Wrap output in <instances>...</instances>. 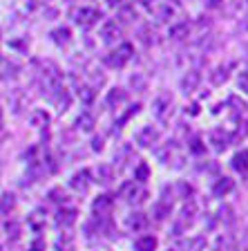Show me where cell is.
<instances>
[{
  "instance_id": "cb8c5ba5",
  "label": "cell",
  "mask_w": 248,
  "mask_h": 251,
  "mask_svg": "<svg viewBox=\"0 0 248 251\" xmlns=\"http://www.w3.org/2000/svg\"><path fill=\"white\" fill-rule=\"evenodd\" d=\"M11 209H14V195L5 193V195H2V215H9Z\"/></svg>"
},
{
  "instance_id": "8992f818",
  "label": "cell",
  "mask_w": 248,
  "mask_h": 251,
  "mask_svg": "<svg viewBox=\"0 0 248 251\" xmlns=\"http://www.w3.org/2000/svg\"><path fill=\"white\" fill-rule=\"evenodd\" d=\"M121 36V27L116 25V21H108L103 25V29H101V41L105 43V45H112V43H116Z\"/></svg>"
},
{
  "instance_id": "4dcf8cb0",
  "label": "cell",
  "mask_w": 248,
  "mask_h": 251,
  "mask_svg": "<svg viewBox=\"0 0 248 251\" xmlns=\"http://www.w3.org/2000/svg\"><path fill=\"white\" fill-rule=\"evenodd\" d=\"M123 0H108V5H112V7H116V5H121Z\"/></svg>"
},
{
  "instance_id": "83f0119b",
  "label": "cell",
  "mask_w": 248,
  "mask_h": 251,
  "mask_svg": "<svg viewBox=\"0 0 248 251\" xmlns=\"http://www.w3.org/2000/svg\"><path fill=\"white\" fill-rule=\"evenodd\" d=\"M47 119H49V117H47L45 112H36V115L31 117V124H34V126H38V121H45V124H47Z\"/></svg>"
},
{
  "instance_id": "4fadbf2b",
  "label": "cell",
  "mask_w": 248,
  "mask_h": 251,
  "mask_svg": "<svg viewBox=\"0 0 248 251\" xmlns=\"http://www.w3.org/2000/svg\"><path fill=\"white\" fill-rule=\"evenodd\" d=\"M157 249V238L155 235H141L135 240V251H155Z\"/></svg>"
},
{
  "instance_id": "2e32d148",
  "label": "cell",
  "mask_w": 248,
  "mask_h": 251,
  "mask_svg": "<svg viewBox=\"0 0 248 251\" xmlns=\"http://www.w3.org/2000/svg\"><path fill=\"white\" fill-rule=\"evenodd\" d=\"M128 226L132 231H141V229H145V226H148V218H145L143 213H132L128 218Z\"/></svg>"
},
{
  "instance_id": "9c48e42d",
  "label": "cell",
  "mask_w": 248,
  "mask_h": 251,
  "mask_svg": "<svg viewBox=\"0 0 248 251\" xmlns=\"http://www.w3.org/2000/svg\"><path fill=\"white\" fill-rule=\"evenodd\" d=\"M76 215H78L76 209H61L56 213V226H61V229H69V226L76 222Z\"/></svg>"
},
{
  "instance_id": "d4e9b609",
  "label": "cell",
  "mask_w": 248,
  "mask_h": 251,
  "mask_svg": "<svg viewBox=\"0 0 248 251\" xmlns=\"http://www.w3.org/2000/svg\"><path fill=\"white\" fill-rule=\"evenodd\" d=\"M188 31V23H181V25H177V27H172L170 29V36L172 38H181V34H186Z\"/></svg>"
},
{
  "instance_id": "ac0fdd59",
  "label": "cell",
  "mask_w": 248,
  "mask_h": 251,
  "mask_svg": "<svg viewBox=\"0 0 248 251\" xmlns=\"http://www.w3.org/2000/svg\"><path fill=\"white\" fill-rule=\"evenodd\" d=\"M76 126L81 128V130L90 132L94 128V117L90 115V112H81V115H78V119H76Z\"/></svg>"
},
{
  "instance_id": "d6986e66",
  "label": "cell",
  "mask_w": 248,
  "mask_h": 251,
  "mask_svg": "<svg viewBox=\"0 0 248 251\" xmlns=\"http://www.w3.org/2000/svg\"><path fill=\"white\" fill-rule=\"evenodd\" d=\"M58 251H74V238L69 233H61V238L56 240Z\"/></svg>"
},
{
  "instance_id": "f1b7e54d",
  "label": "cell",
  "mask_w": 248,
  "mask_h": 251,
  "mask_svg": "<svg viewBox=\"0 0 248 251\" xmlns=\"http://www.w3.org/2000/svg\"><path fill=\"white\" fill-rule=\"evenodd\" d=\"M212 251H224V238H217V242H215V249Z\"/></svg>"
},
{
  "instance_id": "1f68e13d",
  "label": "cell",
  "mask_w": 248,
  "mask_h": 251,
  "mask_svg": "<svg viewBox=\"0 0 248 251\" xmlns=\"http://www.w3.org/2000/svg\"><path fill=\"white\" fill-rule=\"evenodd\" d=\"M210 7H217V0H210Z\"/></svg>"
},
{
  "instance_id": "e0dca14e",
  "label": "cell",
  "mask_w": 248,
  "mask_h": 251,
  "mask_svg": "<svg viewBox=\"0 0 248 251\" xmlns=\"http://www.w3.org/2000/svg\"><path fill=\"white\" fill-rule=\"evenodd\" d=\"M112 177H114V173H112V168H110L108 164H101V166L96 168V182H101V184L108 186V184L112 182Z\"/></svg>"
},
{
  "instance_id": "7402d4cb",
  "label": "cell",
  "mask_w": 248,
  "mask_h": 251,
  "mask_svg": "<svg viewBox=\"0 0 248 251\" xmlns=\"http://www.w3.org/2000/svg\"><path fill=\"white\" fill-rule=\"evenodd\" d=\"M148 175H150V168H148V164H145V162H141L139 166H136V171H135V179L145 182V179H148Z\"/></svg>"
},
{
  "instance_id": "30bf717a",
  "label": "cell",
  "mask_w": 248,
  "mask_h": 251,
  "mask_svg": "<svg viewBox=\"0 0 248 251\" xmlns=\"http://www.w3.org/2000/svg\"><path fill=\"white\" fill-rule=\"evenodd\" d=\"M170 105H172V99L170 97H159V99L155 101V105H152V112H155L157 119H165L168 117V112H170Z\"/></svg>"
},
{
  "instance_id": "5bb4252c",
  "label": "cell",
  "mask_w": 248,
  "mask_h": 251,
  "mask_svg": "<svg viewBox=\"0 0 248 251\" xmlns=\"http://www.w3.org/2000/svg\"><path fill=\"white\" fill-rule=\"evenodd\" d=\"M233 168L237 173H242V175H246L248 173V151H242L233 157Z\"/></svg>"
},
{
  "instance_id": "d6a6232c",
  "label": "cell",
  "mask_w": 248,
  "mask_h": 251,
  "mask_svg": "<svg viewBox=\"0 0 248 251\" xmlns=\"http://www.w3.org/2000/svg\"><path fill=\"white\" fill-rule=\"evenodd\" d=\"M145 2H148V0H145Z\"/></svg>"
},
{
  "instance_id": "7c38bea8",
  "label": "cell",
  "mask_w": 248,
  "mask_h": 251,
  "mask_svg": "<svg viewBox=\"0 0 248 251\" xmlns=\"http://www.w3.org/2000/svg\"><path fill=\"white\" fill-rule=\"evenodd\" d=\"M197 85H199V72H195V70H192V72H188L186 76L181 78V90H183L186 94L195 92Z\"/></svg>"
},
{
  "instance_id": "7a4b0ae2",
  "label": "cell",
  "mask_w": 248,
  "mask_h": 251,
  "mask_svg": "<svg viewBox=\"0 0 248 251\" xmlns=\"http://www.w3.org/2000/svg\"><path fill=\"white\" fill-rule=\"evenodd\" d=\"M130 58H132V45H130V43H123V45H119L108 58H105V63L112 65V68H123Z\"/></svg>"
},
{
  "instance_id": "8fae6325",
  "label": "cell",
  "mask_w": 248,
  "mask_h": 251,
  "mask_svg": "<svg viewBox=\"0 0 248 251\" xmlns=\"http://www.w3.org/2000/svg\"><path fill=\"white\" fill-rule=\"evenodd\" d=\"M235 188V182L230 177H222L215 186H212V193H215V198H226L230 191Z\"/></svg>"
},
{
  "instance_id": "603a6c76",
  "label": "cell",
  "mask_w": 248,
  "mask_h": 251,
  "mask_svg": "<svg viewBox=\"0 0 248 251\" xmlns=\"http://www.w3.org/2000/svg\"><path fill=\"white\" fill-rule=\"evenodd\" d=\"M78 97H81V101H85V103H92L94 101V90L90 88V85H83V88H78Z\"/></svg>"
},
{
  "instance_id": "ffe728a7",
  "label": "cell",
  "mask_w": 248,
  "mask_h": 251,
  "mask_svg": "<svg viewBox=\"0 0 248 251\" xmlns=\"http://www.w3.org/2000/svg\"><path fill=\"white\" fill-rule=\"evenodd\" d=\"M52 36H54V41H56L58 45H68V43H69V36H72V34H69L68 27H58V29L52 31Z\"/></svg>"
},
{
  "instance_id": "9a60e30c",
  "label": "cell",
  "mask_w": 248,
  "mask_h": 251,
  "mask_svg": "<svg viewBox=\"0 0 248 251\" xmlns=\"http://www.w3.org/2000/svg\"><path fill=\"white\" fill-rule=\"evenodd\" d=\"M125 101H128V94H125L121 88H114L112 92L108 94V105H110V108H114V105L119 108V105L125 103Z\"/></svg>"
},
{
  "instance_id": "484cf974",
  "label": "cell",
  "mask_w": 248,
  "mask_h": 251,
  "mask_svg": "<svg viewBox=\"0 0 248 251\" xmlns=\"http://www.w3.org/2000/svg\"><path fill=\"white\" fill-rule=\"evenodd\" d=\"M190 151L199 155V152H203V151H206V146H202V139H192V144H190Z\"/></svg>"
},
{
  "instance_id": "5b68a950",
  "label": "cell",
  "mask_w": 248,
  "mask_h": 251,
  "mask_svg": "<svg viewBox=\"0 0 248 251\" xmlns=\"http://www.w3.org/2000/svg\"><path fill=\"white\" fill-rule=\"evenodd\" d=\"M112 206H114L112 195H98V198L94 200V204H92V211H94L96 218H105V215H110Z\"/></svg>"
},
{
  "instance_id": "277c9868",
  "label": "cell",
  "mask_w": 248,
  "mask_h": 251,
  "mask_svg": "<svg viewBox=\"0 0 248 251\" xmlns=\"http://www.w3.org/2000/svg\"><path fill=\"white\" fill-rule=\"evenodd\" d=\"M159 130H157L155 126H145V128H141L139 132H136V144H139L141 148H150V146H155L157 141H159Z\"/></svg>"
},
{
  "instance_id": "3957f363",
  "label": "cell",
  "mask_w": 248,
  "mask_h": 251,
  "mask_svg": "<svg viewBox=\"0 0 248 251\" xmlns=\"http://www.w3.org/2000/svg\"><path fill=\"white\" fill-rule=\"evenodd\" d=\"M121 198L125 200V202L135 204V202H143L145 198H148V193H145V188H141L136 182H125L123 186H121Z\"/></svg>"
},
{
  "instance_id": "52a82bcc",
  "label": "cell",
  "mask_w": 248,
  "mask_h": 251,
  "mask_svg": "<svg viewBox=\"0 0 248 251\" xmlns=\"http://www.w3.org/2000/svg\"><path fill=\"white\" fill-rule=\"evenodd\" d=\"M69 186H72L76 193H88V188H90V171L74 173L72 179H69Z\"/></svg>"
},
{
  "instance_id": "f546056e",
  "label": "cell",
  "mask_w": 248,
  "mask_h": 251,
  "mask_svg": "<svg viewBox=\"0 0 248 251\" xmlns=\"http://www.w3.org/2000/svg\"><path fill=\"white\" fill-rule=\"evenodd\" d=\"M103 148V141L101 139H94V151H101Z\"/></svg>"
},
{
  "instance_id": "44dd1931",
  "label": "cell",
  "mask_w": 248,
  "mask_h": 251,
  "mask_svg": "<svg viewBox=\"0 0 248 251\" xmlns=\"http://www.w3.org/2000/svg\"><path fill=\"white\" fill-rule=\"evenodd\" d=\"M226 78H228V68H224V65H219V68L210 74V81H212L215 85H222Z\"/></svg>"
},
{
  "instance_id": "4316f807",
  "label": "cell",
  "mask_w": 248,
  "mask_h": 251,
  "mask_svg": "<svg viewBox=\"0 0 248 251\" xmlns=\"http://www.w3.org/2000/svg\"><path fill=\"white\" fill-rule=\"evenodd\" d=\"M239 88H242V92L248 94V72H242V74H239Z\"/></svg>"
},
{
  "instance_id": "6da1fadb",
  "label": "cell",
  "mask_w": 248,
  "mask_h": 251,
  "mask_svg": "<svg viewBox=\"0 0 248 251\" xmlns=\"http://www.w3.org/2000/svg\"><path fill=\"white\" fill-rule=\"evenodd\" d=\"M72 18H74V23L81 27H92L94 23L101 18V11L94 9V7H78V9L72 11Z\"/></svg>"
},
{
  "instance_id": "ba28073f",
  "label": "cell",
  "mask_w": 248,
  "mask_h": 251,
  "mask_svg": "<svg viewBox=\"0 0 248 251\" xmlns=\"http://www.w3.org/2000/svg\"><path fill=\"white\" fill-rule=\"evenodd\" d=\"M210 144H212V148H215L217 152H222V151H226L228 144H230V135L224 132L222 128H217V130L210 132Z\"/></svg>"
}]
</instances>
